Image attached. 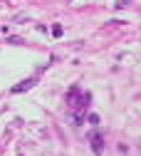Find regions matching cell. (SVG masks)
<instances>
[{
    "label": "cell",
    "mask_w": 141,
    "mask_h": 156,
    "mask_svg": "<svg viewBox=\"0 0 141 156\" xmlns=\"http://www.w3.org/2000/svg\"><path fill=\"white\" fill-rule=\"evenodd\" d=\"M89 102H92V94H89V92H79L77 102H74V107H72V124H82V122H84V114H87Z\"/></svg>",
    "instance_id": "cell-1"
},
{
    "label": "cell",
    "mask_w": 141,
    "mask_h": 156,
    "mask_svg": "<svg viewBox=\"0 0 141 156\" xmlns=\"http://www.w3.org/2000/svg\"><path fill=\"white\" fill-rule=\"evenodd\" d=\"M89 144H92V151L97 156H102V151H104V136H102V131H92L89 134Z\"/></svg>",
    "instance_id": "cell-2"
},
{
    "label": "cell",
    "mask_w": 141,
    "mask_h": 156,
    "mask_svg": "<svg viewBox=\"0 0 141 156\" xmlns=\"http://www.w3.org/2000/svg\"><path fill=\"white\" fill-rule=\"evenodd\" d=\"M35 84H37V80H35V77H30V80H25V82H20V84H15V87H12L10 92H12V94H23V92L32 89Z\"/></svg>",
    "instance_id": "cell-3"
},
{
    "label": "cell",
    "mask_w": 141,
    "mask_h": 156,
    "mask_svg": "<svg viewBox=\"0 0 141 156\" xmlns=\"http://www.w3.org/2000/svg\"><path fill=\"white\" fill-rule=\"evenodd\" d=\"M77 97H79V87H72V89L67 92V107H69V109L74 107V102H77Z\"/></svg>",
    "instance_id": "cell-4"
},
{
    "label": "cell",
    "mask_w": 141,
    "mask_h": 156,
    "mask_svg": "<svg viewBox=\"0 0 141 156\" xmlns=\"http://www.w3.org/2000/svg\"><path fill=\"white\" fill-rule=\"evenodd\" d=\"M52 35H55V37H62V25H55V30H52Z\"/></svg>",
    "instance_id": "cell-5"
},
{
    "label": "cell",
    "mask_w": 141,
    "mask_h": 156,
    "mask_svg": "<svg viewBox=\"0 0 141 156\" xmlns=\"http://www.w3.org/2000/svg\"><path fill=\"white\" fill-rule=\"evenodd\" d=\"M89 124H92V126L99 124V116H97V114H89Z\"/></svg>",
    "instance_id": "cell-6"
}]
</instances>
